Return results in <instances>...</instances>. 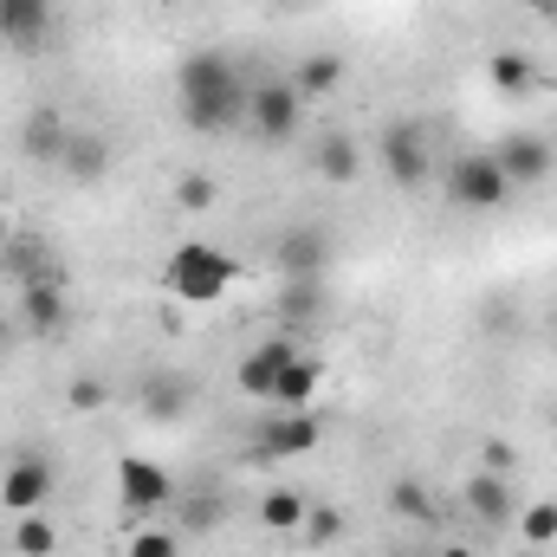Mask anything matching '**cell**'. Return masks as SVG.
Listing matches in <instances>:
<instances>
[{
  "label": "cell",
  "instance_id": "1",
  "mask_svg": "<svg viewBox=\"0 0 557 557\" xmlns=\"http://www.w3.org/2000/svg\"><path fill=\"white\" fill-rule=\"evenodd\" d=\"M247 72L221 52V46H201L175 65V104H182V124L195 137H234L247 131Z\"/></svg>",
  "mask_w": 557,
  "mask_h": 557
},
{
  "label": "cell",
  "instance_id": "2",
  "mask_svg": "<svg viewBox=\"0 0 557 557\" xmlns=\"http://www.w3.org/2000/svg\"><path fill=\"white\" fill-rule=\"evenodd\" d=\"M234 278H240V260L221 253V247H208V240H182V247L169 253V267H162V285H169L182 305H214V298H227Z\"/></svg>",
  "mask_w": 557,
  "mask_h": 557
},
{
  "label": "cell",
  "instance_id": "3",
  "mask_svg": "<svg viewBox=\"0 0 557 557\" xmlns=\"http://www.w3.org/2000/svg\"><path fill=\"white\" fill-rule=\"evenodd\" d=\"M441 188H447V201H454V208H473V214H493V208H506V201H512V182L499 175L493 149H467V156H454V162H447V175H441Z\"/></svg>",
  "mask_w": 557,
  "mask_h": 557
},
{
  "label": "cell",
  "instance_id": "4",
  "mask_svg": "<svg viewBox=\"0 0 557 557\" xmlns=\"http://www.w3.org/2000/svg\"><path fill=\"white\" fill-rule=\"evenodd\" d=\"M305 124V98L292 78H260L247 91V137L253 143H292Z\"/></svg>",
  "mask_w": 557,
  "mask_h": 557
},
{
  "label": "cell",
  "instance_id": "5",
  "mask_svg": "<svg viewBox=\"0 0 557 557\" xmlns=\"http://www.w3.org/2000/svg\"><path fill=\"white\" fill-rule=\"evenodd\" d=\"M59 33V7L52 0H0V46L20 59H39Z\"/></svg>",
  "mask_w": 557,
  "mask_h": 557
},
{
  "label": "cell",
  "instance_id": "6",
  "mask_svg": "<svg viewBox=\"0 0 557 557\" xmlns=\"http://www.w3.org/2000/svg\"><path fill=\"white\" fill-rule=\"evenodd\" d=\"M273 273L278 278H324L331 273V234L318 221H298L273 240Z\"/></svg>",
  "mask_w": 557,
  "mask_h": 557
},
{
  "label": "cell",
  "instance_id": "7",
  "mask_svg": "<svg viewBox=\"0 0 557 557\" xmlns=\"http://www.w3.org/2000/svg\"><path fill=\"white\" fill-rule=\"evenodd\" d=\"M383 175L396 182V188H421L428 175H434V156H428V137H421L416 117H403V124H389L383 131Z\"/></svg>",
  "mask_w": 557,
  "mask_h": 557
},
{
  "label": "cell",
  "instance_id": "8",
  "mask_svg": "<svg viewBox=\"0 0 557 557\" xmlns=\"http://www.w3.org/2000/svg\"><path fill=\"white\" fill-rule=\"evenodd\" d=\"M52 499V460L46 454H20L7 473H0V506L20 519V512H39Z\"/></svg>",
  "mask_w": 557,
  "mask_h": 557
},
{
  "label": "cell",
  "instance_id": "9",
  "mask_svg": "<svg viewBox=\"0 0 557 557\" xmlns=\"http://www.w3.org/2000/svg\"><path fill=\"white\" fill-rule=\"evenodd\" d=\"M13 324H20L26 337H59V331L72 324V298H65V285H20Z\"/></svg>",
  "mask_w": 557,
  "mask_h": 557
},
{
  "label": "cell",
  "instance_id": "10",
  "mask_svg": "<svg viewBox=\"0 0 557 557\" xmlns=\"http://www.w3.org/2000/svg\"><path fill=\"white\" fill-rule=\"evenodd\" d=\"M298 357V344L278 331V337H267V344H253L247 357H240V370H234V383H240V396H253V403H273V383L278 370Z\"/></svg>",
  "mask_w": 557,
  "mask_h": 557
},
{
  "label": "cell",
  "instance_id": "11",
  "mask_svg": "<svg viewBox=\"0 0 557 557\" xmlns=\"http://www.w3.org/2000/svg\"><path fill=\"white\" fill-rule=\"evenodd\" d=\"M117 486H124V506H137V512H156V506L175 499V473L162 460H143V454L117 460Z\"/></svg>",
  "mask_w": 557,
  "mask_h": 557
},
{
  "label": "cell",
  "instance_id": "12",
  "mask_svg": "<svg viewBox=\"0 0 557 557\" xmlns=\"http://www.w3.org/2000/svg\"><path fill=\"white\" fill-rule=\"evenodd\" d=\"M493 162H499V175H506L512 188H539V182L552 175L557 149L545 137H506V143H493Z\"/></svg>",
  "mask_w": 557,
  "mask_h": 557
},
{
  "label": "cell",
  "instance_id": "13",
  "mask_svg": "<svg viewBox=\"0 0 557 557\" xmlns=\"http://www.w3.org/2000/svg\"><path fill=\"white\" fill-rule=\"evenodd\" d=\"M111 156H117V149H111V137H104V131H85V124H72L59 169H65V182L91 188V182H104V175H111Z\"/></svg>",
  "mask_w": 557,
  "mask_h": 557
},
{
  "label": "cell",
  "instance_id": "14",
  "mask_svg": "<svg viewBox=\"0 0 557 557\" xmlns=\"http://www.w3.org/2000/svg\"><path fill=\"white\" fill-rule=\"evenodd\" d=\"M324 318V278H278V331L298 337Z\"/></svg>",
  "mask_w": 557,
  "mask_h": 557
},
{
  "label": "cell",
  "instance_id": "15",
  "mask_svg": "<svg viewBox=\"0 0 557 557\" xmlns=\"http://www.w3.org/2000/svg\"><path fill=\"white\" fill-rule=\"evenodd\" d=\"M65 137H72V124H65L52 104H39V111L20 117V156H26V162H59V156H65Z\"/></svg>",
  "mask_w": 557,
  "mask_h": 557
},
{
  "label": "cell",
  "instance_id": "16",
  "mask_svg": "<svg viewBox=\"0 0 557 557\" xmlns=\"http://www.w3.org/2000/svg\"><path fill=\"white\" fill-rule=\"evenodd\" d=\"M0 260L13 267V278H20V285H65L59 253H52V247H39L33 234H13V240L0 247Z\"/></svg>",
  "mask_w": 557,
  "mask_h": 557
},
{
  "label": "cell",
  "instance_id": "17",
  "mask_svg": "<svg viewBox=\"0 0 557 557\" xmlns=\"http://www.w3.org/2000/svg\"><path fill=\"white\" fill-rule=\"evenodd\" d=\"M318 434H324V421L311 416V409H285V416L267 428V441H260V454H273V460H292V454H311L318 447Z\"/></svg>",
  "mask_w": 557,
  "mask_h": 557
},
{
  "label": "cell",
  "instance_id": "18",
  "mask_svg": "<svg viewBox=\"0 0 557 557\" xmlns=\"http://www.w3.org/2000/svg\"><path fill=\"white\" fill-rule=\"evenodd\" d=\"M318 383H324V363L318 357H292L285 370H278V383H273V403L278 409H311V396H318Z\"/></svg>",
  "mask_w": 557,
  "mask_h": 557
},
{
  "label": "cell",
  "instance_id": "19",
  "mask_svg": "<svg viewBox=\"0 0 557 557\" xmlns=\"http://www.w3.org/2000/svg\"><path fill=\"white\" fill-rule=\"evenodd\" d=\"M318 169H324V182H337V188H350L357 175H363V149L350 131H331V137L318 143Z\"/></svg>",
  "mask_w": 557,
  "mask_h": 557
},
{
  "label": "cell",
  "instance_id": "20",
  "mask_svg": "<svg viewBox=\"0 0 557 557\" xmlns=\"http://www.w3.org/2000/svg\"><path fill=\"white\" fill-rule=\"evenodd\" d=\"M467 512L486 519V532L506 525V519H512V493H506V480H499V473H473V480H467Z\"/></svg>",
  "mask_w": 557,
  "mask_h": 557
},
{
  "label": "cell",
  "instance_id": "21",
  "mask_svg": "<svg viewBox=\"0 0 557 557\" xmlns=\"http://www.w3.org/2000/svg\"><path fill=\"white\" fill-rule=\"evenodd\" d=\"M486 85L506 91V98H525V91L539 85V65H532L525 52H486Z\"/></svg>",
  "mask_w": 557,
  "mask_h": 557
},
{
  "label": "cell",
  "instance_id": "22",
  "mask_svg": "<svg viewBox=\"0 0 557 557\" xmlns=\"http://www.w3.org/2000/svg\"><path fill=\"white\" fill-rule=\"evenodd\" d=\"M292 85H298V98H331L344 85V59L337 52H305L298 72H292Z\"/></svg>",
  "mask_w": 557,
  "mask_h": 557
},
{
  "label": "cell",
  "instance_id": "23",
  "mask_svg": "<svg viewBox=\"0 0 557 557\" xmlns=\"http://www.w3.org/2000/svg\"><path fill=\"white\" fill-rule=\"evenodd\" d=\"M214 201H221V182H214V175H201V169L175 175V208H182V214H208Z\"/></svg>",
  "mask_w": 557,
  "mask_h": 557
},
{
  "label": "cell",
  "instance_id": "24",
  "mask_svg": "<svg viewBox=\"0 0 557 557\" xmlns=\"http://www.w3.org/2000/svg\"><path fill=\"white\" fill-rule=\"evenodd\" d=\"M260 519H267L273 532H298V525H305V499H298L292 486H273V493L260 499Z\"/></svg>",
  "mask_w": 557,
  "mask_h": 557
},
{
  "label": "cell",
  "instance_id": "25",
  "mask_svg": "<svg viewBox=\"0 0 557 557\" xmlns=\"http://www.w3.org/2000/svg\"><path fill=\"white\" fill-rule=\"evenodd\" d=\"M182 409H188V389H182V376H156V383L143 389V416L169 421V416H182Z\"/></svg>",
  "mask_w": 557,
  "mask_h": 557
},
{
  "label": "cell",
  "instance_id": "26",
  "mask_svg": "<svg viewBox=\"0 0 557 557\" xmlns=\"http://www.w3.org/2000/svg\"><path fill=\"white\" fill-rule=\"evenodd\" d=\"M13 545H20V557H52V552H59V532H52V519H39V512H20V532H13Z\"/></svg>",
  "mask_w": 557,
  "mask_h": 557
},
{
  "label": "cell",
  "instance_id": "27",
  "mask_svg": "<svg viewBox=\"0 0 557 557\" xmlns=\"http://www.w3.org/2000/svg\"><path fill=\"white\" fill-rule=\"evenodd\" d=\"M124 557H182V532H169V525H143L124 539Z\"/></svg>",
  "mask_w": 557,
  "mask_h": 557
},
{
  "label": "cell",
  "instance_id": "28",
  "mask_svg": "<svg viewBox=\"0 0 557 557\" xmlns=\"http://www.w3.org/2000/svg\"><path fill=\"white\" fill-rule=\"evenodd\" d=\"M298 532H305V545H337L344 539V512L337 506H305V525Z\"/></svg>",
  "mask_w": 557,
  "mask_h": 557
},
{
  "label": "cell",
  "instance_id": "29",
  "mask_svg": "<svg viewBox=\"0 0 557 557\" xmlns=\"http://www.w3.org/2000/svg\"><path fill=\"white\" fill-rule=\"evenodd\" d=\"M519 532H525V545H552L557 539V499L525 506V512H519Z\"/></svg>",
  "mask_w": 557,
  "mask_h": 557
},
{
  "label": "cell",
  "instance_id": "30",
  "mask_svg": "<svg viewBox=\"0 0 557 557\" xmlns=\"http://www.w3.org/2000/svg\"><path fill=\"white\" fill-rule=\"evenodd\" d=\"M396 512H403V519H421V525H434V499L421 493V480H396Z\"/></svg>",
  "mask_w": 557,
  "mask_h": 557
},
{
  "label": "cell",
  "instance_id": "31",
  "mask_svg": "<svg viewBox=\"0 0 557 557\" xmlns=\"http://www.w3.org/2000/svg\"><path fill=\"white\" fill-rule=\"evenodd\" d=\"M65 403H72V409H104V383H98V376H78V383L65 389Z\"/></svg>",
  "mask_w": 557,
  "mask_h": 557
},
{
  "label": "cell",
  "instance_id": "32",
  "mask_svg": "<svg viewBox=\"0 0 557 557\" xmlns=\"http://www.w3.org/2000/svg\"><path fill=\"white\" fill-rule=\"evenodd\" d=\"M519 7H525V13H539V20H552V26H557V0H519Z\"/></svg>",
  "mask_w": 557,
  "mask_h": 557
},
{
  "label": "cell",
  "instance_id": "33",
  "mask_svg": "<svg viewBox=\"0 0 557 557\" xmlns=\"http://www.w3.org/2000/svg\"><path fill=\"white\" fill-rule=\"evenodd\" d=\"M13 337H20V324H13V318H0V357L13 350Z\"/></svg>",
  "mask_w": 557,
  "mask_h": 557
},
{
  "label": "cell",
  "instance_id": "34",
  "mask_svg": "<svg viewBox=\"0 0 557 557\" xmlns=\"http://www.w3.org/2000/svg\"><path fill=\"white\" fill-rule=\"evenodd\" d=\"M434 557H473V552H467V545H441Z\"/></svg>",
  "mask_w": 557,
  "mask_h": 557
},
{
  "label": "cell",
  "instance_id": "35",
  "mask_svg": "<svg viewBox=\"0 0 557 557\" xmlns=\"http://www.w3.org/2000/svg\"><path fill=\"white\" fill-rule=\"evenodd\" d=\"M7 240H13V221H7V208H0V247H7Z\"/></svg>",
  "mask_w": 557,
  "mask_h": 557
},
{
  "label": "cell",
  "instance_id": "36",
  "mask_svg": "<svg viewBox=\"0 0 557 557\" xmlns=\"http://www.w3.org/2000/svg\"><path fill=\"white\" fill-rule=\"evenodd\" d=\"M278 7H298V0H278Z\"/></svg>",
  "mask_w": 557,
  "mask_h": 557
},
{
  "label": "cell",
  "instance_id": "37",
  "mask_svg": "<svg viewBox=\"0 0 557 557\" xmlns=\"http://www.w3.org/2000/svg\"><path fill=\"white\" fill-rule=\"evenodd\" d=\"M552 428H557V416H552Z\"/></svg>",
  "mask_w": 557,
  "mask_h": 557
}]
</instances>
